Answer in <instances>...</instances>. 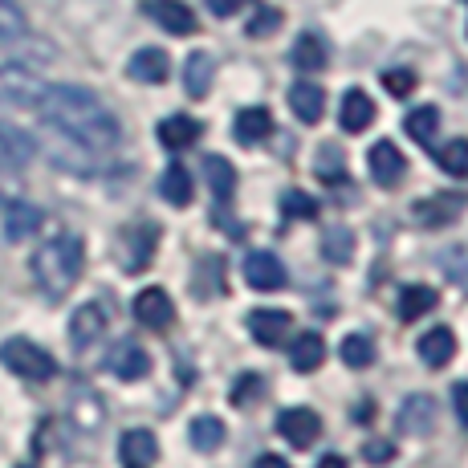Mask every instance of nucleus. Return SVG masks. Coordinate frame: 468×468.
I'll use <instances>...</instances> for the list:
<instances>
[{
  "label": "nucleus",
  "instance_id": "38",
  "mask_svg": "<svg viewBox=\"0 0 468 468\" xmlns=\"http://www.w3.org/2000/svg\"><path fill=\"white\" fill-rule=\"evenodd\" d=\"M318 176L326 179V184H350V176H346V164H342V151L335 147V143H326L322 147V159H318Z\"/></svg>",
  "mask_w": 468,
  "mask_h": 468
},
{
  "label": "nucleus",
  "instance_id": "37",
  "mask_svg": "<svg viewBox=\"0 0 468 468\" xmlns=\"http://www.w3.org/2000/svg\"><path fill=\"white\" fill-rule=\"evenodd\" d=\"M282 216H290V220H314L318 216V200L305 196L302 187H290V192H282Z\"/></svg>",
  "mask_w": 468,
  "mask_h": 468
},
{
  "label": "nucleus",
  "instance_id": "35",
  "mask_svg": "<svg viewBox=\"0 0 468 468\" xmlns=\"http://www.w3.org/2000/svg\"><path fill=\"white\" fill-rule=\"evenodd\" d=\"M436 127H440V111H436V106H416V111L403 119V131H408L416 143H431V139H436Z\"/></svg>",
  "mask_w": 468,
  "mask_h": 468
},
{
  "label": "nucleus",
  "instance_id": "8",
  "mask_svg": "<svg viewBox=\"0 0 468 468\" xmlns=\"http://www.w3.org/2000/svg\"><path fill=\"white\" fill-rule=\"evenodd\" d=\"M367 167H371V179L379 187H399L403 171H408V159H403V151L395 147L391 139H379L367 151Z\"/></svg>",
  "mask_w": 468,
  "mask_h": 468
},
{
  "label": "nucleus",
  "instance_id": "2",
  "mask_svg": "<svg viewBox=\"0 0 468 468\" xmlns=\"http://www.w3.org/2000/svg\"><path fill=\"white\" fill-rule=\"evenodd\" d=\"M82 265H86V245L82 237L74 232H61V237L45 240V245L33 253V277H37V290L45 298H66L69 290L78 285L82 277Z\"/></svg>",
  "mask_w": 468,
  "mask_h": 468
},
{
  "label": "nucleus",
  "instance_id": "42",
  "mask_svg": "<svg viewBox=\"0 0 468 468\" xmlns=\"http://www.w3.org/2000/svg\"><path fill=\"white\" fill-rule=\"evenodd\" d=\"M363 456H367V464H391L395 461V444L391 440H367Z\"/></svg>",
  "mask_w": 468,
  "mask_h": 468
},
{
  "label": "nucleus",
  "instance_id": "5",
  "mask_svg": "<svg viewBox=\"0 0 468 468\" xmlns=\"http://www.w3.org/2000/svg\"><path fill=\"white\" fill-rule=\"evenodd\" d=\"M45 98V82L29 74L25 66H0V106H16V111H37Z\"/></svg>",
  "mask_w": 468,
  "mask_h": 468
},
{
  "label": "nucleus",
  "instance_id": "14",
  "mask_svg": "<svg viewBox=\"0 0 468 468\" xmlns=\"http://www.w3.org/2000/svg\"><path fill=\"white\" fill-rule=\"evenodd\" d=\"M436 424V399L431 395H408V399L399 403V416H395V428L403 431V436H424Z\"/></svg>",
  "mask_w": 468,
  "mask_h": 468
},
{
  "label": "nucleus",
  "instance_id": "33",
  "mask_svg": "<svg viewBox=\"0 0 468 468\" xmlns=\"http://www.w3.org/2000/svg\"><path fill=\"white\" fill-rule=\"evenodd\" d=\"M338 355H342V363H346V367L363 371V367L375 363V342L367 338V335H346V338L338 342Z\"/></svg>",
  "mask_w": 468,
  "mask_h": 468
},
{
  "label": "nucleus",
  "instance_id": "31",
  "mask_svg": "<svg viewBox=\"0 0 468 468\" xmlns=\"http://www.w3.org/2000/svg\"><path fill=\"white\" fill-rule=\"evenodd\" d=\"M322 257H326L330 265H346V261L355 257V232H350L346 224L326 229V237H322Z\"/></svg>",
  "mask_w": 468,
  "mask_h": 468
},
{
  "label": "nucleus",
  "instance_id": "45",
  "mask_svg": "<svg viewBox=\"0 0 468 468\" xmlns=\"http://www.w3.org/2000/svg\"><path fill=\"white\" fill-rule=\"evenodd\" d=\"M253 468H293V464H290V461H282V456H261Z\"/></svg>",
  "mask_w": 468,
  "mask_h": 468
},
{
  "label": "nucleus",
  "instance_id": "18",
  "mask_svg": "<svg viewBox=\"0 0 468 468\" xmlns=\"http://www.w3.org/2000/svg\"><path fill=\"white\" fill-rule=\"evenodd\" d=\"M106 330V310L98 302H86L74 310V318H69V338H74L78 350H86L90 342H98Z\"/></svg>",
  "mask_w": 468,
  "mask_h": 468
},
{
  "label": "nucleus",
  "instance_id": "6",
  "mask_svg": "<svg viewBox=\"0 0 468 468\" xmlns=\"http://www.w3.org/2000/svg\"><path fill=\"white\" fill-rule=\"evenodd\" d=\"M134 322L147 330H167L171 322H176V302L167 298V290H159V285H147V290L134 293Z\"/></svg>",
  "mask_w": 468,
  "mask_h": 468
},
{
  "label": "nucleus",
  "instance_id": "3",
  "mask_svg": "<svg viewBox=\"0 0 468 468\" xmlns=\"http://www.w3.org/2000/svg\"><path fill=\"white\" fill-rule=\"evenodd\" d=\"M0 363L25 383H49L53 375H58V358L29 338H8L5 346H0Z\"/></svg>",
  "mask_w": 468,
  "mask_h": 468
},
{
  "label": "nucleus",
  "instance_id": "47",
  "mask_svg": "<svg viewBox=\"0 0 468 468\" xmlns=\"http://www.w3.org/2000/svg\"><path fill=\"white\" fill-rule=\"evenodd\" d=\"M21 468H29V464H21Z\"/></svg>",
  "mask_w": 468,
  "mask_h": 468
},
{
  "label": "nucleus",
  "instance_id": "30",
  "mask_svg": "<svg viewBox=\"0 0 468 468\" xmlns=\"http://www.w3.org/2000/svg\"><path fill=\"white\" fill-rule=\"evenodd\" d=\"M436 302H440V293L431 290V285H403L399 290V318L403 322L424 318V314L436 310Z\"/></svg>",
  "mask_w": 468,
  "mask_h": 468
},
{
  "label": "nucleus",
  "instance_id": "28",
  "mask_svg": "<svg viewBox=\"0 0 468 468\" xmlns=\"http://www.w3.org/2000/svg\"><path fill=\"white\" fill-rule=\"evenodd\" d=\"M326 61H330V53L318 33H302V37L293 41V66H298L302 74H318V69H326Z\"/></svg>",
  "mask_w": 468,
  "mask_h": 468
},
{
  "label": "nucleus",
  "instance_id": "27",
  "mask_svg": "<svg viewBox=\"0 0 468 468\" xmlns=\"http://www.w3.org/2000/svg\"><path fill=\"white\" fill-rule=\"evenodd\" d=\"M159 196H164L167 204H176V208H187V204H192L196 187H192V176H187L184 164H171L164 176H159Z\"/></svg>",
  "mask_w": 468,
  "mask_h": 468
},
{
  "label": "nucleus",
  "instance_id": "32",
  "mask_svg": "<svg viewBox=\"0 0 468 468\" xmlns=\"http://www.w3.org/2000/svg\"><path fill=\"white\" fill-rule=\"evenodd\" d=\"M224 436H229L224 420H216V416H196L192 420V444H196V452H216V448L224 444Z\"/></svg>",
  "mask_w": 468,
  "mask_h": 468
},
{
  "label": "nucleus",
  "instance_id": "11",
  "mask_svg": "<svg viewBox=\"0 0 468 468\" xmlns=\"http://www.w3.org/2000/svg\"><path fill=\"white\" fill-rule=\"evenodd\" d=\"M464 196L461 192H440V196H428V200H420L411 216H416L424 229H444V224H452L456 216L464 212Z\"/></svg>",
  "mask_w": 468,
  "mask_h": 468
},
{
  "label": "nucleus",
  "instance_id": "29",
  "mask_svg": "<svg viewBox=\"0 0 468 468\" xmlns=\"http://www.w3.org/2000/svg\"><path fill=\"white\" fill-rule=\"evenodd\" d=\"M41 208H33V204H8L5 212V237L8 240H29L33 232L41 229Z\"/></svg>",
  "mask_w": 468,
  "mask_h": 468
},
{
  "label": "nucleus",
  "instance_id": "20",
  "mask_svg": "<svg viewBox=\"0 0 468 468\" xmlns=\"http://www.w3.org/2000/svg\"><path fill=\"white\" fill-rule=\"evenodd\" d=\"M204 127L192 119V114H167L164 122H159V143H164L167 151H187L200 143Z\"/></svg>",
  "mask_w": 468,
  "mask_h": 468
},
{
  "label": "nucleus",
  "instance_id": "9",
  "mask_svg": "<svg viewBox=\"0 0 468 468\" xmlns=\"http://www.w3.org/2000/svg\"><path fill=\"white\" fill-rule=\"evenodd\" d=\"M245 282L253 285V290H261V293H273V290H285L290 273H285V265L273 253L257 249V253L245 257Z\"/></svg>",
  "mask_w": 468,
  "mask_h": 468
},
{
  "label": "nucleus",
  "instance_id": "12",
  "mask_svg": "<svg viewBox=\"0 0 468 468\" xmlns=\"http://www.w3.org/2000/svg\"><path fill=\"white\" fill-rule=\"evenodd\" d=\"M106 367H111V375H119V379H143V375L151 371V355L139 346V342H131V338H122V342H114L111 346V355H106Z\"/></svg>",
  "mask_w": 468,
  "mask_h": 468
},
{
  "label": "nucleus",
  "instance_id": "4",
  "mask_svg": "<svg viewBox=\"0 0 468 468\" xmlns=\"http://www.w3.org/2000/svg\"><path fill=\"white\" fill-rule=\"evenodd\" d=\"M155 245H159V224L151 220H139V224H127L114 240V261H119L127 273H143V269L155 261Z\"/></svg>",
  "mask_w": 468,
  "mask_h": 468
},
{
  "label": "nucleus",
  "instance_id": "19",
  "mask_svg": "<svg viewBox=\"0 0 468 468\" xmlns=\"http://www.w3.org/2000/svg\"><path fill=\"white\" fill-rule=\"evenodd\" d=\"M232 134H237L240 147H257V143H265L273 134V114L265 106H245L237 114V122H232Z\"/></svg>",
  "mask_w": 468,
  "mask_h": 468
},
{
  "label": "nucleus",
  "instance_id": "10",
  "mask_svg": "<svg viewBox=\"0 0 468 468\" xmlns=\"http://www.w3.org/2000/svg\"><path fill=\"white\" fill-rule=\"evenodd\" d=\"M277 431H282L293 448H310L314 440L322 436V416L310 408H285L282 416H277Z\"/></svg>",
  "mask_w": 468,
  "mask_h": 468
},
{
  "label": "nucleus",
  "instance_id": "1",
  "mask_svg": "<svg viewBox=\"0 0 468 468\" xmlns=\"http://www.w3.org/2000/svg\"><path fill=\"white\" fill-rule=\"evenodd\" d=\"M37 111L49 131L66 134L69 143L94 151V155H111L122 139L119 119L106 111L102 98L90 94L82 86H45V98L37 102Z\"/></svg>",
  "mask_w": 468,
  "mask_h": 468
},
{
  "label": "nucleus",
  "instance_id": "13",
  "mask_svg": "<svg viewBox=\"0 0 468 468\" xmlns=\"http://www.w3.org/2000/svg\"><path fill=\"white\" fill-rule=\"evenodd\" d=\"M33 155H37V143H33L21 127H13V122L0 119V167L21 171V167L33 164Z\"/></svg>",
  "mask_w": 468,
  "mask_h": 468
},
{
  "label": "nucleus",
  "instance_id": "36",
  "mask_svg": "<svg viewBox=\"0 0 468 468\" xmlns=\"http://www.w3.org/2000/svg\"><path fill=\"white\" fill-rule=\"evenodd\" d=\"M29 33V21H25L21 5L16 0H0V41H21Z\"/></svg>",
  "mask_w": 468,
  "mask_h": 468
},
{
  "label": "nucleus",
  "instance_id": "41",
  "mask_svg": "<svg viewBox=\"0 0 468 468\" xmlns=\"http://www.w3.org/2000/svg\"><path fill=\"white\" fill-rule=\"evenodd\" d=\"M420 78L411 74V69H387L383 74V86H387V94H395V98H408L411 90H416Z\"/></svg>",
  "mask_w": 468,
  "mask_h": 468
},
{
  "label": "nucleus",
  "instance_id": "15",
  "mask_svg": "<svg viewBox=\"0 0 468 468\" xmlns=\"http://www.w3.org/2000/svg\"><path fill=\"white\" fill-rule=\"evenodd\" d=\"M290 314L273 310V305H261V310H249V335H253L261 346H282V338L290 335Z\"/></svg>",
  "mask_w": 468,
  "mask_h": 468
},
{
  "label": "nucleus",
  "instance_id": "24",
  "mask_svg": "<svg viewBox=\"0 0 468 468\" xmlns=\"http://www.w3.org/2000/svg\"><path fill=\"white\" fill-rule=\"evenodd\" d=\"M212 78H216V61H212V53L196 49L192 58L184 61V90H187L192 98H208Z\"/></svg>",
  "mask_w": 468,
  "mask_h": 468
},
{
  "label": "nucleus",
  "instance_id": "40",
  "mask_svg": "<svg viewBox=\"0 0 468 468\" xmlns=\"http://www.w3.org/2000/svg\"><path fill=\"white\" fill-rule=\"evenodd\" d=\"M261 395H265V379H261L257 371H245L237 379V387H232V403H237V408H245V403L261 399Z\"/></svg>",
  "mask_w": 468,
  "mask_h": 468
},
{
  "label": "nucleus",
  "instance_id": "17",
  "mask_svg": "<svg viewBox=\"0 0 468 468\" xmlns=\"http://www.w3.org/2000/svg\"><path fill=\"white\" fill-rule=\"evenodd\" d=\"M119 456H122V468H151L159 461V440L147 428H131L119 444Z\"/></svg>",
  "mask_w": 468,
  "mask_h": 468
},
{
  "label": "nucleus",
  "instance_id": "23",
  "mask_svg": "<svg viewBox=\"0 0 468 468\" xmlns=\"http://www.w3.org/2000/svg\"><path fill=\"white\" fill-rule=\"evenodd\" d=\"M290 106H293V114H298L305 127H314V122L326 114V90L314 86V82H298L290 90Z\"/></svg>",
  "mask_w": 468,
  "mask_h": 468
},
{
  "label": "nucleus",
  "instance_id": "26",
  "mask_svg": "<svg viewBox=\"0 0 468 468\" xmlns=\"http://www.w3.org/2000/svg\"><path fill=\"white\" fill-rule=\"evenodd\" d=\"M290 363H293V371H302V375L318 371V367L326 363V342H322V335L305 330V335L293 338V346H290Z\"/></svg>",
  "mask_w": 468,
  "mask_h": 468
},
{
  "label": "nucleus",
  "instance_id": "22",
  "mask_svg": "<svg viewBox=\"0 0 468 468\" xmlns=\"http://www.w3.org/2000/svg\"><path fill=\"white\" fill-rule=\"evenodd\" d=\"M204 179H208L216 204H229L237 196V167L224 155H204Z\"/></svg>",
  "mask_w": 468,
  "mask_h": 468
},
{
  "label": "nucleus",
  "instance_id": "7",
  "mask_svg": "<svg viewBox=\"0 0 468 468\" xmlns=\"http://www.w3.org/2000/svg\"><path fill=\"white\" fill-rule=\"evenodd\" d=\"M143 13H147L159 29L176 33V37H192V33L200 29L196 13L184 5V0H143Z\"/></svg>",
  "mask_w": 468,
  "mask_h": 468
},
{
  "label": "nucleus",
  "instance_id": "21",
  "mask_svg": "<svg viewBox=\"0 0 468 468\" xmlns=\"http://www.w3.org/2000/svg\"><path fill=\"white\" fill-rule=\"evenodd\" d=\"M127 74L134 78V82H143V86H159V82H167V74H171V61H167V53H164V49H155V45H147V49H139V53H134V58H131Z\"/></svg>",
  "mask_w": 468,
  "mask_h": 468
},
{
  "label": "nucleus",
  "instance_id": "39",
  "mask_svg": "<svg viewBox=\"0 0 468 468\" xmlns=\"http://www.w3.org/2000/svg\"><path fill=\"white\" fill-rule=\"evenodd\" d=\"M277 29H282V8H269V5H261L253 13V21L245 25L249 37H269V33H277Z\"/></svg>",
  "mask_w": 468,
  "mask_h": 468
},
{
  "label": "nucleus",
  "instance_id": "44",
  "mask_svg": "<svg viewBox=\"0 0 468 468\" xmlns=\"http://www.w3.org/2000/svg\"><path fill=\"white\" fill-rule=\"evenodd\" d=\"M245 5H249V0H208V8L216 16H232V13H240Z\"/></svg>",
  "mask_w": 468,
  "mask_h": 468
},
{
  "label": "nucleus",
  "instance_id": "16",
  "mask_svg": "<svg viewBox=\"0 0 468 468\" xmlns=\"http://www.w3.org/2000/svg\"><path fill=\"white\" fill-rule=\"evenodd\" d=\"M371 122H375L371 94H367V90H346V94H342V106H338V127L346 134H363Z\"/></svg>",
  "mask_w": 468,
  "mask_h": 468
},
{
  "label": "nucleus",
  "instance_id": "46",
  "mask_svg": "<svg viewBox=\"0 0 468 468\" xmlns=\"http://www.w3.org/2000/svg\"><path fill=\"white\" fill-rule=\"evenodd\" d=\"M318 468H350V464H346V456H335V452H330V456H322V461H318Z\"/></svg>",
  "mask_w": 468,
  "mask_h": 468
},
{
  "label": "nucleus",
  "instance_id": "43",
  "mask_svg": "<svg viewBox=\"0 0 468 468\" xmlns=\"http://www.w3.org/2000/svg\"><path fill=\"white\" fill-rule=\"evenodd\" d=\"M452 408H456V420L468 428V379H461L452 387Z\"/></svg>",
  "mask_w": 468,
  "mask_h": 468
},
{
  "label": "nucleus",
  "instance_id": "34",
  "mask_svg": "<svg viewBox=\"0 0 468 468\" xmlns=\"http://www.w3.org/2000/svg\"><path fill=\"white\" fill-rule=\"evenodd\" d=\"M436 167L444 171V176L464 179V176H468V139H452V143H444V147L436 151Z\"/></svg>",
  "mask_w": 468,
  "mask_h": 468
},
{
  "label": "nucleus",
  "instance_id": "25",
  "mask_svg": "<svg viewBox=\"0 0 468 468\" xmlns=\"http://www.w3.org/2000/svg\"><path fill=\"white\" fill-rule=\"evenodd\" d=\"M420 358L428 367H448L456 358V335L448 326H431L424 338H420Z\"/></svg>",
  "mask_w": 468,
  "mask_h": 468
},
{
  "label": "nucleus",
  "instance_id": "48",
  "mask_svg": "<svg viewBox=\"0 0 468 468\" xmlns=\"http://www.w3.org/2000/svg\"><path fill=\"white\" fill-rule=\"evenodd\" d=\"M464 5H468V0H464Z\"/></svg>",
  "mask_w": 468,
  "mask_h": 468
}]
</instances>
